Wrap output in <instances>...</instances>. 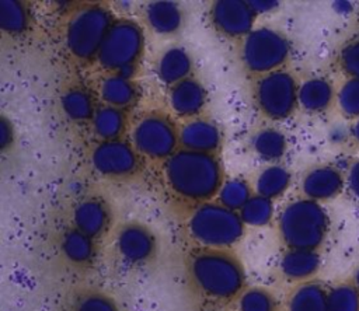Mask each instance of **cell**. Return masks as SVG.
Returning a JSON list of instances; mask_svg holds the SVG:
<instances>
[{
	"mask_svg": "<svg viewBox=\"0 0 359 311\" xmlns=\"http://www.w3.org/2000/svg\"><path fill=\"white\" fill-rule=\"evenodd\" d=\"M163 179L174 196L196 205L210 202L224 182L222 164L215 154L184 148L163 161Z\"/></svg>",
	"mask_w": 359,
	"mask_h": 311,
	"instance_id": "1",
	"label": "cell"
},
{
	"mask_svg": "<svg viewBox=\"0 0 359 311\" xmlns=\"http://www.w3.org/2000/svg\"><path fill=\"white\" fill-rule=\"evenodd\" d=\"M187 272L192 287L213 303H229L245 290V270L227 249L202 248L191 254Z\"/></svg>",
	"mask_w": 359,
	"mask_h": 311,
	"instance_id": "2",
	"label": "cell"
},
{
	"mask_svg": "<svg viewBox=\"0 0 359 311\" xmlns=\"http://www.w3.org/2000/svg\"><path fill=\"white\" fill-rule=\"evenodd\" d=\"M278 230L287 249L318 251L328 235L330 217L321 203L302 198L282 209Z\"/></svg>",
	"mask_w": 359,
	"mask_h": 311,
	"instance_id": "3",
	"label": "cell"
},
{
	"mask_svg": "<svg viewBox=\"0 0 359 311\" xmlns=\"http://www.w3.org/2000/svg\"><path fill=\"white\" fill-rule=\"evenodd\" d=\"M187 231L192 241L208 249H227L244 234V221L238 212L219 202L198 205L187 220Z\"/></svg>",
	"mask_w": 359,
	"mask_h": 311,
	"instance_id": "4",
	"label": "cell"
},
{
	"mask_svg": "<svg viewBox=\"0 0 359 311\" xmlns=\"http://www.w3.org/2000/svg\"><path fill=\"white\" fill-rule=\"evenodd\" d=\"M144 50L142 27L132 20H115L97 55V62L109 74L130 77Z\"/></svg>",
	"mask_w": 359,
	"mask_h": 311,
	"instance_id": "5",
	"label": "cell"
},
{
	"mask_svg": "<svg viewBox=\"0 0 359 311\" xmlns=\"http://www.w3.org/2000/svg\"><path fill=\"white\" fill-rule=\"evenodd\" d=\"M114 21L111 11L101 4H90L79 8L70 17L65 32L69 53L84 62L97 59Z\"/></svg>",
	"mask_w": 359,
	"mask_h": 311,
	"instance_id": "6",
	"label": "cell"
},
{
	"mask_svg": "<svg viewBox=\"0 0 359 311\" xmlns=\"http://www.w3.org/2000/svg\"><path fill=\"white\" fill-rule=\"evenodd\" d=\"M290 43L287 38L269 27L254 28L243 38L240 59L243 66L252 74L264 76L276 70L287 60Z\"/></svg>",
	"mask_w": 359,
	"mask_h": 311,
	"instance_id": "7",
	"label": "cell"
},
{
	"mask_svg": "<svg viewBox=\"0 0 359 311\" xmlns=\"http://www.w3.org/2000/svg\"><path fill=\"white\" fill-rule=\"evenodd\" d=\"M130 141L140 157L165 161L177 151L180 129L168 115L157 111L146 112L133 125Z\"/></svg>",
	"mask_w": 359,
	"mask_h": 311,
	"instance_id": "8",
	"label": "cell"
},
{
	"mask_svg": "<svg viewBox=\"0 0 359 311\" xmlns=\"http://www.w3.org/2000/svg\"><path fill=\"white\" fill-rule=\"evenodd\" d=\"M297 94L299 85L294 77L285 70L259 76L254 85L257 108L272 120H283L293 113L299 105Z\"/></svg>",
	"mask_w": 359,
	"mask_h": 311,
	"instance_id": "9",
	"label": "cell"
},
{
	"mask_svg": "<svg viewBox=\"0 0 359 311\" xmlns=\"http://www.w3.org/2000/svg\"><path fill=\"white\" fill-rule=\"evenodd\" d=\"M114 249L125 266L142 268L156 256L157 238L147 226L139 221H128L116 230Z\"/></svg>",
	"mask_w": 359,
	"mask_h": 311,
	"instance_id": "10",
	"label": "cell"
},
{
	"mask_svg": "<svg viewBox=\"0 0 359 311\" xmlns=\"http://www.w3.org/2000/svg\"><path fill=\"white\" fill-rule=\"evenodd\" d=\"M95 172L109 179L133 177L140 167V156L132 143L118 140L100 141L90 154Z\"/></svg>",
	"mask_w": 359,
	"mask_h": 311,
	"instance_id": "11",
	"label": "cell"
},
{
	"mask_svg": "<svg viewBox=\"0 0 359 311\" xmlns=\"http://www.w3.org/2000/svg\"><path fill=\"white\" fill-rule=\"evenodd\" d=\"M255 17L248 1L220 0L212 3L209 8L213 28L227 38H245L254 29Z\"/></svg>",
	"mask_w": 359,
	"mask_h": 311,
	"instance_id": "12",
	"label": "cell"
},
{
	"mask_svg": "<svg viewBox=\"0 0 359 311\" xmlns=\"http://www.w3.org/2000/svg\"><path fill=\"white\" fill-rule=\"evenodd\" d=\"M345 186L342 172L330 164L311 167L302 179V192L304 198L314 202H325L337 198Z\"/></svg>",
	"mask_w": 359,
	"mask_h": 311,
	"instance_id": "13",
	"label": "cell"
},
{
	"mask_svg": "<svg viewBox=\"0 0 359 311\" xmlns=\"http://www.w3.org/2000/svg\"><path fill=\"white\" fill-rule=\"evenodd\" d=\"M180 144L184 150L215 154L222 144V133L212 120L188 119L180 129Z\"/></svg>",
	"mask_w": 359,
	"mask_h": 311,
	"instance_id": "14",
	"label": "cell"
},
{
	"mask_svg": "<svg viewBox=\"0 0 359 311\" xmlns=\"http://www.w3.org/2000/svg\"><path fill=\"white\" fill-rule=\"evenodd\" d=\"M72 220L74 228L97 240L108 230L111 212L100 198H84L74 206Z\"/></svg>",
	"mask_w": 359,
	"mask_h": 311,
	"instance_id": "15",
	"label": "cell"
},
{
	"mask_svg": "<svg viewBox=\"0 0 359 311\" xmlns=\"http://www.w3.org/2000/svg\"><path fill=\"white\" fill-rule=\"evenodd\" d=\"M206 104V91L194 77H188L168 90V105L171 111L181 116L194 119L202 112Z\"/></svg>",
	"mask_w": 359,
	"mask_h": 311,
	"instance_id": "16",
	"label": "cell"
},
{
	"mask_svg": "<svg viewBox=\"0 0 359 311\" xmlns=\"http://www.w3.org/2000/svg\"><path fill=\"white\" fill-rule=\"evenodd\" d=\"M192 59L191 55L181 46L165 49L157 59L156 73L161 83L168 87L191 77Z\"/></svg>",
	"mask_w": 359,
	"mask_h": 311,
	"instance_id": "17",
	"label": "cell"
},
{
	"mask_svg": "<svg viewBox=\"0 0 359 311\" xmlns=\"http://www.w3.org/2000/svg\"><path fill=\"white\" fill-rule=\"evenodd\" d=\"M321 265L318 251L309 249H287L279 262L280 273L292 282L306 280L317 273Z\"/></svg>",
	"mask_w": 359,
	"mask_h": 311,
	"instance_id": "18",
	"label": "cell"
},
{
	"mask_svg": "<svg viewBox=\"0 0 359 311\" xmlns=\"http://www.w3.org/2000/svg\"><path fill=\"white\" fill-rule=\"evenodd\" d=\"M100 95L105 105L128 109L139 98V87L130 77L108 74L100 83Z\"/></svg>",
	"mask_w": 359,
	"mask_h": 311,
	"instance_id": "19",
	"label": "cell"
},
{
	"mask_svg": "<svg viewBox=\"0 0 359 311\" xmlns=\"http://www.w3.org/2000/svg\"><path fill=\"white\" fill-rule=\"evenodd\" d=\"M299 105L310 113H320L330 108L334 99L332 83L325 77H310L299 85Z\"/></svg>",
	"mask_w": 359,
	"mask_h": 311,
	"instance_id": "20",
	"label": "cell"
},
{
	"mask_svg": "<svg viewBox=\"0 0 359 311\" xmlns=\"http://www.w3.org/2000/svg\"><path fill=\"white\" fill-rule=\"evenodd\" d=\"M59 248L62 255L76 266H87L95 258V240L74 227L62 234Z\"/></svg>",
	"mask_w": 359,
	"mask_h": 311,
	"instance_id": "21",
	"label": "cell"
},
{
	"mask_svg": "<svg viewBox=\"0 0 359 311\" xmlns=\"http://www.w3.org/2000/svg\"><path fill=\"white\" fill-rule=\"evenodd\" d=\"M149 27L161 35H171L182 25V11L172 1H151L144 8Z\"/></svg>",
	"mask_w": 359,
	"mask_h": 311,
	"instance_id": "22",
	"label": "cell"
},
{
	"mask_svg": "<svg viewBox=\"0 0 359 311\" xmlns=\"http://www.w3.org/2000/svg\"><path fill=\"white\" fill-rule=\"evenodd\" d=\"M287 311H328V289L318 282H304L287 298Z\"/></svg>",
	"mask_w": 359,
	"mask_h": 311,
	"instance_id": "23",
	"label": "cell"
},
{
	"mask_svg": "<svg viewBox=\"0 0 359 311\" xmlns=\"http://www.w3.org/2000/svg\"><path fill=\"white\" fill-rule=\"evenodd\" d=\"M126 123L128 116L125 109H119L109 105L97 108L91 119L93 132L101 141L118 140L126 129Z\"/></svg>",
	"mask_w": 359,
	"mask_h": 311,
	"instance_id": "24",
	"label": "cell"
},
{
	"mask_svg": "<svg viewBox=\"0 0 359 311\" xmlns=\"http://www.w3.org/2000/svg\"><path fill=\"white\" fill-rule=\"evenodd\" d=\"M62 109L65 115L77 123L93 119L97 106L93 94L84 87H70L62 95Z\"/></svg>",
	"mask_w": 359,
	"mask_h": 311,
	"instance_id": "25",
	"label": "cell"
},
{
	"mask_svg": "<svg viewBox=\"0 0 359 311\" xmlns=\"http://www.w3.org/2000/svg\"><path fill=\"white\" fill-rule=\"evenodd\" d=\"M251 147L254 154L266 163L276 164L287 148L286 136L273 127H264L255 132L251 137Z\"/></svg>",
	"mask_w": 359,
	"mask_h": 311,
	"instance_id": "26",
	"label": "cell"
},
{
	"mask_svg": "<svg viewBox=\"0 0 359 311\" xmlns=\"http://www.w3.org/2000/svg\"><path fill=\"white\" fill-rule=\"evenodd\" d=\"M292 181L290 171L280 164H269L261 170L255 179L257 195L271 200L282 196Z\"/></svg>",
	"mask_w": 359,
	"mask_h": 311,
	"instance_id": "27",
	"label": "cell"
},
{
	"mask_svg": "<svg viewBox=\"0 0 359 311\" xmlns=\"http://www.w3.org/2000/svg\"><path fill=\"white\" fill-rule=\"evenodd\" d=\"M66 311H121V308L109 294L97 289H86L70 298Z\"/></svg>",
	"mask_w": 359,
	"mask_h": 311,
	"instance_id": "28",
	"label": "cell"
},
{
	"mask_svg": "<svg viewBox=\"0 0 359 311\" xmlns=\"http://www.w3.org/2000/svg\"><path fill=\"white\" fill-rule=\"evenodd\" d=\"M29 25V13L24 3L14 0L0 1V28L11 36L21 35Z\"/></svg>",
	"mask_w": 359,
	"mask_h": 311,
	"instance_id": "29",
	"label": "cell"
},
{
	"mask_svg": "<svg viewBox=\"0 0 359 311\" xmlns=\"http://www.w3.org/2000/svg\"><path fill=\"white\" fill-rule=\"evenodd\" d=\"M251 196V188L245 179L230 178L223 182L217 193V202L230 210L240 212Z\"/></svg>",
	"mask_w": 359,
	"mask_h": 311,
	"instance_id": "30",
	"label": "cell"
},
{
	"mask_svg": "<svg viewBox=\"0 0 359 311\" xmlns=\"http://www.w3.org/2000/svg\"><path fill=\"white\" fill-rule=\"evenodd\" d=\"M244 224L262 227L271 223L273 216V202L261 195H252L251 199L238 212Z\"/></svg>",
	"mask_w": 359,
	"mask_h": 311,
	"instance_id": "31",
	"label": "cell"
},
{
	"mask_svg": "<svg viewBox=\"0 0 359 311\" xmlns=\"http://www.w3.org/2000/svg\"><path fill=\"white\" fill-rule=\"evenodd\" d=\"M238 311H279L276 297L264 287L245 289L237 298Z\"/></svg>",
	"mask_w": 359,
	"mask_h": 311,
	"instance_id": "32",
	"label": "cell"
},
{
	"mask_svg": "<svg viewBox=\"0 0 359 311\" xmlns=\"http://www.w3.org/2000/svg\"><path fill=\"white\" fill-rule=\"evenodd\" d=\"M328 311H359V289L353 282L328 289Z\"/></svg>",
	"mask_w": 359,
	"mask_h": 311,
	"instance_id": "33",
	"label": "cell"
},
{
	"mask_svg": "<svg viewBox=\"0 0 359 311\" xmlns=\"http://www.w3.org/2000/svg\"><path fill=\"white\" fill-rule=\"evenodd\" d=\"M338 105L348 118H359V80L349 78L338 92Z\"/></svg>",
	"mask_w": 359,
	"mask_h": 311,
	"instance_id": "34",
	"label": "cell"
},
{
	"mask_svg": "<svg viewBox=\"0 0 359 311\" xmlns=\"http://www.w3.org/2000/svg\"><path fill=\"white\" fill-rule=\"evenodd\" d=\"M337 63L349 78L359 80V38L346 42L339 49Z\"/></svg>",
	"mask_w": 359,
	"mask_h": 311,
	"instance_id": "35",
	"label": "cell"
},
{
	"mask_svg": "<svg viewBox=\"0 0 359 311\" xmlns=\"http://www.w3.org/2000/svg\"><path fill=\"white\" fill-rule=\"evenodd\" d=\"M346 185L351 192V195L359 200V160L355 161L346 175Z\"/></svg>",
	"mask_w": 359,
	"mask_h": 311,
	"instance_id": "36",
	"label": "cell"
},
{
	"mask_svg": "<svg viewBox=\"0 0 359 311\" xmlns=\"http://www.w3.org/2000/svg\"><path fill=\"white\" fill-rule=\"evenodd\" d=\"M252 11L257 14H262V13H269L272 10H275L278 7L276 1H248Z\"/></svg>",
	"mask_w": 359,
	"mask_h": 311,
	"instance_id": "37",
	"label": "cell"
},
{
	"mask_svg": "<svg viewBox=\"0 0 359 311\" xmlns=\"http://www.w3.org/2000/svg\"><path fill=\"white\" fill-rule=\"evenodd\" d=\"M1 147L4 148L11 141V126L7 123L6 119L1 120Z\"/></svg>",
	"mask_w": 359,
	"mask_h": 311,
	"instance_id": "38",
	"label": "cell"
},
{
	"mask_svg": "<svg viewBox=\"0 0 359 311\" xmlns=\"http://www.w3.org/2000/svg\"><path fill=\"white\" fill-rule=\"evenodd\" d=\"M352 134H353V139L359 143V118L355 120L353 123V127H352Z\"/></svg>",
	"mask_w": 359,
	"mask_h": 311,
	"instance_id": "39",
	"label": "cell"
},
{
	"mask_svg": "<svg viewBox=\"0 0 359 311\" xmlns=\"http://www.w3.org/2000/svg\"><path fill=\"white\" fill-rule=\"evenodd\" d=\"M352 282H353V284L359 289V268L355 270V273H353V279H352Z\"/></svg>",
	"mask_w": 359,
	"mask_h": 311,
	"instance_id": "40",
	"label": "cell"
}]
</instances>
